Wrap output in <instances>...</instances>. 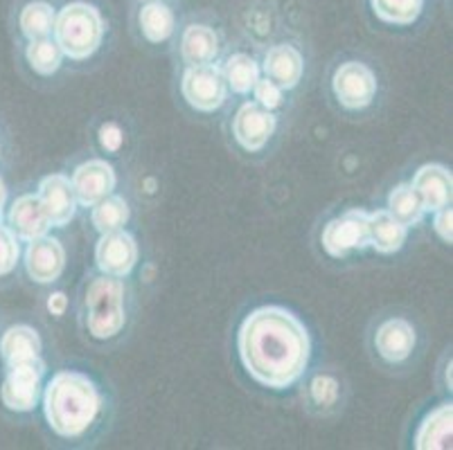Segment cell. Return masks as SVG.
Instances as JSON below:
<instances>
[{"mask_svg":"<svg viewBox=\"0 0 453 450\" xmlns=\"http://www.w3.org/2000/svg\"><path fill=\"white\" fill-rule=\"evenodd\" d=\"M90 221H93L97 233H113V230H122L125 223L129 221V205L122 196H104L102 201L93 205L90 212Z\"/></svg>","mask_w":453,"mask_h":450,"instance_id":"obj_24","label":"cell"},{"mask_svg":"<svg viewBox=\"0 0 453 450\" xmlns=\"http://www.w3.org/2000/svg\"><path fill=\"white\" fill-rule=\"evenodd\" d=\"M27 64L35 72L39 74H52L59 70L61 59H64V52L57 45V41H52L50 36H43V39H32L30 45L26 50Z\"/></svg>","mask_w":453,"mask_h":450,"instance_id":"obj_27","label":"cell"},{"mask_svg":"<svg viewBox=\"0 0 453 450\" xmlns=\"http://www.w3.org/2000/svg\"><path fill=\"white\" fill-rule=\"evenodd\" d=\"M411 187L415 189L418 198L422 201L424 212H435L451 203V187L453 179L451 172L442 164H424L415 173Z\"/></svg>","mask_w":453,"mask_h":450,"instance_id":"obj_15","label":"cell"},{"mask_svg":"<svg viewBox=\"0 0 453 450\" xmlns=\"http://www.w3.org/2000/svg\"><path fill=\"white\" fill-rule=\"evenodd\" d=\"M95 262L104 275L127 278L138 262V243L125 230L104 233L95 248Z\"/></svg>","mask_w":453,"mask_h":450,"instance_id":"obj_9","label":"cell"},{"mask_svg":"<svg viewBox=\"0 0 453 450\" xmlns=\"http://www.w3.org/2000/svg\"><path fill=\"white\" fill-rule=\"evenodd\" d=\"M86 324L93 338L109 340L122 332L127 322L125 286L113 275H102L86 288Z\"/></svg>","mask_w":453,"mask_h":450,"instance_id":"obj_4","label":"cell"},{"mask_svg":"<svg viewBox=\"0 0 453 450\" xmlns=\"http://www.w3.org/2000/svg\"><path fill=\"white\" fill-rule=\"evenodd\" d=\"M368 234L370 246L381 255L397 253L399 248L406 241L409 228L399 223L388 210H377V212L368 214Z\"/></svg>","mask_w":453,"mask_h":450,"instance_id":"obj_19","label":"cell"},{"mask_svg":"<svg viewBox=\"0 0 453 450\" xmlns=\"http://www.w3.org/2000/svg\"><path fill=\"white\" fill-rule=\"evenodd\" d=\"M332 88L336 99L349 111H359L372 104L377 95V77L359 61H348L334 72Z\"/></svg>","mask_w":453,"mask_h":450,"instance_id":"obj_8","label":"cell"},{"mask_svg":"<svg viewBox=\"0 0 453 450\" xmlns=\"http://www.w3.org/2000/svg\"><path fill=\"white\" fill-rule=\"evenodd\" d=\"M219 55V39L208 25H189L180 39V57L189 65L212 64Z\"/></svg>","mask_w":453,"mask_h":450,"instance_id":"obj_21","label":"cell"},{"mask_svg":"<svg viewBox=\"0 0 453 450\" xmlns=\"http://www.w3.org/2000/svg\"><path fill=\"white\" fill-rule=\"evenodd\" d=\"M388 212L397 218L399 223H403L406 228L411 225H418L424 217L422 201L418 198L415 189L409 183H402L390 192L388 196Z\"/></svg>","mask_w":453,"mask_h":450,"instance_id":"obj_25","label":"cell"},{"mask_svg":"<svg viewBox=\"0 0 453 450\" xmlns=\"http://www.w3.org/2000/svg\"><path fill=\"white\" fill-rule=\"evenodd\" d=\"M237 347L250 377L273 390L298 381L311 358L307 327L284 307L250 311L242 322Z\"/></svg>","mask_w":453,"mask_h":450,"instance_id":"obj_1","label":"cell"},{"mask_svg":"<svg viewBox=\"0 0 453 450\" xmlns=\"http://www.w3.org/2000/svg\"><path fill=\"white\" fill-rule=\"evenodd\" d=\"M0 358L5 367L32 362L41 358V338L36 329L27 324H14L0 338Z\"/></svg>","mask_w":453,"mask_h":450,"instance_id":"obj_18","label":"cell"},{"mask_svg":"<svg viewBox=\"0 0 453 450\" xmlns=\"http://www.w3.org/2000/svg\"><path fill=\"white\" fill-rule=\"evenodd\" d=\"M100 392L81 371H59L45 387V419L59 437H80L100 415Z\"/></svg>","mask_w":453,"mask_h":450,"instance_id":"obj_2","label":"cell"},{"mask_svg":"<svg viewBox=\"0 0 453 450\" xmlns=\"http://www.w3.org/2000/svg\"><path fill=\"white\" fill-rule=\"evenodd\" d=\"M36 196L43 203L45 212L50 217V223L57 225V228H64L65 223H70V218L75 217L77 198L75 192H73V183L64 173L45 176L39 183V194Z\"/></svg>","mask_w":453,"mask_h":450,"instance_id":"obj_13","label":"cell"},{"mask_svg":"<svg viewBox=\"0 0 453 450\" xmlns=\"http://www.w3.org/2000/svg\"><path fill=\"white\" fill-rule=\"evenodd\" d=\"M275 131V118L269 109L259 104H244L233 122L234 140L246 149V151H259L269 142Z\"/></svg>","mask_w":453,"mask_h":450,"instance_id":"obj_12","label":"cell"},{"mask_svg":"<svg viewBox=\"0 0 453 450\" xmlns=\"http://www.w3.org/2000/svg\"><path fill=\"white\" fill-rule=\"evenodd\" d=\"M100 140L109 151H115L122 144V131L115 124H104L100 131Z\"/></svg>","mask_w":453,"mask_h":450,"instance_id":"obj_33","label":"cell"},{"mask_svg":"<svg viewBox=\"0 0 453 450\" xmlns=\"http://www.w3.org/2000/svg\"><path fill=\"white\" fill-rule=\"evenodd\" d=\"M5 203H7V187H5V183H3V179H0V214H3Z\"/></svg>","mask_w":453,"mask_h":450,"instance_id":"obj_35","label":"cell"},{"mask_svg":"<svg viewBox=\"0 0 453 450\" xmlns=\"http://www.w3.org/2000/svg\"><path fill=\"white\" fill-rule=\"evenodd\" d=\"M26 268L35 282L50 284L59 279L65 268V250L57 239L36 237L26 250Z\"/></svg>","mask_w":453,"mask_h":450,"instance_id":"obj_11","label":"cell"},{"mask_svg":"<svg viewBox=\"0 0 453 450\" xmlns=\"http://www.w3.org/2000/svg\"><path fill=\"white\" fill-rule=\"evenodd\" d=\"M424 0H372V10L386 23L411 25L422 14Z\"/></svg>","mask_w":453,"mask_h":450,"instance_id":"obj_28","label":"cell"},{"mask_svg":"<svg viewBox=\"0 0 453 450\" xmlns=\"http://www.w3.org/2000/svg\"><path fill=\"white\" fill-rule=\"evenodd\" d=\"M336 394H339V385L336 381L329 377H316L311 381V396L319 406H327V403L336 401Z\"/></svg>","mask_w":453,"mask_h":450,"instance_id":"obj_31","label":"cell"},{"mask_svg":"<svg viewBox=\"0 0 453 450\" xmlns=\"http://www.w3.org/2000/svg\"><path fill=\"white\" fill-rule=\"evenodd\" d=\"M304 61L300 50L294 45H275L266 52L265 57V72L266 80L273 81L275 86H280L282 90H291L298 86V81L303 80Z\"/></svg>","mask_w":453,"mask_h":450,"instance_id":"obj_17","label":"cell"},{"mask_svg":"<svg viewBox=\"0 0 453 450\" xmlns=\"http://www.w3.org/2000/svg\"><path fill=\"white\" fill-rule=\"evenodd\" d=\"M180 93H183L185 102L196 111L212 113V111L221 109L226 95H228L224 70L212 64L188 65V70L183 72V81H180Z\"/></svg>","mask_w":453,"mask_h":450,"instance_id":"obj_5","label":"cell"},{"mask_svg":"<svg viewBox=\"0 0 453 450\" xmlns=\"http://www.w3.org/2000/svg\"><path fill=\"white\" fill-rule=\"evenodd\" d=\"M451 421L453 406L442 403L435 408L426 419L422 421L418 435H415V448L419 450H435V448H451Z\"/></svg>","mask_w":453,"mask_h":450,"instance_id":"obj_20","label":"cell"},{"mask_svg":"<svg viewBox=\"0 0 453 450\" xmlns=\"http://www.w3.org/2000/svg\"><path fill=\"white\" fill-rule=\"evenodd\" d=\"M374 347L379 356L388 362H402L413 354L415 349V329L409 320L403 317H390L374 336Z\"/></svg>","mask_w":453,"mask_h":450,"instance_id":"obj_16","label":"cell"},{"mask_svg":"<svg viewBox=\"0 0 453 450\" xmlns=\"http://www.w3.org/2000/svg\"><path fill=\"white\" fill-rule=\"evenodd\" d=\"M70 183H73L77 203L93 208L97 201L109 196L115 189V172L106 160H88L75 169Z\"/></svg>","mask_w":453,"mask_h":450,"instance_id":"obj_10","label":"cell"},{"mask_svg":"<svg viewBox=\"0 0 453 450\" xmlns=\"http://www.w3.org/2000/svg\"><path fill=\"white\" fill-rule=\"evenodd\" d=\"M368 214L364 210H348L341 217L332 218L323 230V248L332 257H348L352 250H364L370 246Z\"/></svg>","mask_w":453,"mask_h":450,"instance_id":"obj_7","label":"cell"},{"mask_svg":"<svg viewBox=\"0 0 453 450\" xmlns=\"http://www.w3.org/2000/svg\"><path fill=\"white\" fill-rule=\"evenodd\" d=\"M55 10H52L50 3L45 0H35V3H27L19 16V27L20 32L27 36V39H43V36H50L55 30Z\"/></svg>","mask_w":453,"mask_h":450,"instance_id":"obj_23","label":"cell"},{"mask_svg":"<svg viewBox=\"0 0 453 450\" xmlns=\"http://www.w3.org/2000/svg\"><path fill=\"white\" fill-rule=\"evenodd\" d=\"M255 99H257L259 106H265V109L273 111L282 104V88L275 86L271 80H257L253 88Z\"/></svg>","mask_w":453,"mask_h":450,"instance_id":"obj_30","label":"cell"},{"mask_svg":"<svg viewBox=\"0 0 453 450\" xmlns=\"http://www.w3.org/2000/svg\"><path fill=\"white\" fill-rule=\"evenodd\" d=\"M226 84L234 90V93L246 95L255 88L259 80V68L255 64L253 57L249 55H233L228 61H226L224 68Z\"/></svg>","mask_w":453,"mask_h":450,"instance_id":"obj_26","label":"cell"},{"mask_svg":"<svg viewBox=\"0 0 453 450\" xmlns=\"http://www.w3.org/2000/svg\"><path fill=\"white\" fill-rule=\"evenodd\" d=\"M140 27H142V34L147 36V41L151 43H163V41L170 39L174 34V14L165 3L158 0H150L142 10H140Z\"/></svg>","mask_w":453,"mask_h":450,"instance_id":"obj_22","label":"cell"},{"mask_svg":"<svg viewBox=\"0 0 453 450\" xmlns=\"http://www.w3.org/2000/svg\"><path fill=\"white\" fill-rule=\"evenodd\" d=\"M43 361L20 362L7 367V374L0 383V403L12 412H30L39 403L41 378H43Z\"/></svg>","mask_w":453,"mask_h":450,"instance_id":"obj_6","label":"cell"},{"mask_svg":"<svg viewBox=\"0 0 453 450\" xmlns=\"http://www.w3.org/2000/svg\"><path fill=\"white\" fill-rule=\"evenodd\" d=\"M20 257V246L19 237L10 230V225H3L0 221V278L10 275L16 268Z\"/></svg>","mask_w":453,"mask_h":450,"instance_id":"obj_29","label":"cell"},{"mask_svg":"<svg viewBox=\"0 0 453 450\" xmlns=\"http://www.w3.org/2000/svg\"><path fill=\"white\" fill-rule=\"evenodd\" d=\"M55 41L65 57L81 61L93 57L104 39V19L88 3H68L55 16Z\"/></svg>","mask_w":453,"mask_h":450,"instance_id":"obj_3","label":"cell"},{"mask_svg":"<svg viewBox=\"0 0 453 450\" xmlns=\"http://www.w3.org/2000/svg\"><path fill=\"white\" fill-rule=\"evenodd\" d=\"M10 230L23 241H32L36 237H43L50 230V217L45 212L43 203L39 201L36 194H23L12 203L10 214Z\"/></svg>","mask_w":453,"mask_h":450,"instance_id":"obj_14","label":"cell"},{"mask_svg":"<svg viewBox=\"0 0 453 450\" xmlns=\"http://www.w3.org/2000/svg\"><path fill=\"white\" fill-rule=\"evenodd\" d=\"M65 304H68V300H65L64 293H55V295H50V300H48V309H50L55 316H61V313L65 311Z\"/></svg>","mask_w":453,"mask_h":450,"instance_id":"obj_34","label":"cell"},{"mask_svg":"<svg viewBox=\"0 0 453 450\" xmlns=\"http://www.w3.org/2000/svg\"><path fill=\"white\" fill-rule=\"evenodd\" d=\"M451 221H453V214H451V203L444 205V208L435 210V218H434V228L435 233L440 234L444 243H451L453 241V228H451Z\"/></svg>","mask_w":453,"mask_h":450,"instance_id":"obj_32","label":"cell"}]
</instances>
